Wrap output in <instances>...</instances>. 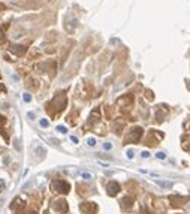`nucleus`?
Wrapping results in <instances>:
<instances>
[{"instance_id": "obj_3", "label": "nucleus", "mask_w": 190, "mask_h": 214, "mask_svg": "<svg viewBox=\"0 0 190 214\" xmlns=\"http://www.w3.org/2000/svg\"><path fill=\"white\" fill-rule=\"evenodd\" d=\"M79 208L84 214H96V211H97V205L94 202H84L79 205Z\"/></svg>"}, {"instance_id": "obj_1", "label": "nucleus", "mask_w": 190, "mask_h": 214, "mask_svg": "<svg viewBox=\"0 0 190 214\" xmlns=\"http://www.w3.org/2000/svg\"><path fill=\"white\" fill-rule=\"evenodd\" d=\"M51 187L55 190V192H58V193H63V195H66V193H69L70 190V186L68 181H65V180H54L51 184Z\"/></svg>"}, {"instance_id": "obj_15", "label": "nucleus", "mask_w": 190, "mask_h": 214, "mask_svg": "<svg viewBox=\"0 0 190 214\" xmlns=\"http://www.w3.org/2000/svg\"><path fill=\"white\" fill-rule=\"evenodd\" d=\"M5 123H6V118H5V117L0 114V125H5Z\"/></svg>"}, {"instance_id": "obj_5", "label": "nucleus", "mask_w": 190, "mask_h": 214, "mask_svg": "<svg viewBox=\"0 0 190 214\" xmlns=\"http://www.w3.org/2000/svg\"><path fill=\"white\" fill-rule=\"evenodd\" d=\"M52 207H54V210L55 211H60V213H65V211H68V202L65 201V199H58V201H54L52 202Z\"/></svg>"}, {"instance_id": "obj_18", "label": "nucleus", "mask_w": 190, "mask_h": 214, "mask_svg": "<svg viewBox=\"0 0 190 214\" xmlns=\"http://www.w3.org/2000/svg\"><path fill=\"white\" fill-rule=\"evenodd\" d=\"M148 156H150L148 151H142V157H148Z\"/></svg>"}, {"instance_id": "obj_17", "label": "nucleus", "mask_w": 190, "mask_h": 214, "mask_svg": "<svg viewBox=\"0 0 190 214\" xmlns=\"http://www.w3.org/2000/svg\"><path fill=\"white\" fill-rule=\"evenodd\" d=\"M157 157L159 159H165V153H157Z\"/></svg>"}, {"instance_id": "obj_6", "label": "nucleus", "mask_w": 190, "mask_h": 214, "mask_svg": "<svg viewBox=\"0 0 190 214\" xmlns=\"http://www.w3.org/2000/svg\"><path fill=\"white\" fill-rule=\"evenodd\" d=\"M106 190H108V195H109V196H115V195L120 192V184L115 183V181H111V183L108 184Z\"/></svg>"}, {"instance_id": "obj_9", "label": "nucleus", "mask_w": 190, "mask_h": 214, "mask_svg": "<svg viewBox=\"0 0 190 214\" xmlns=\"http://www.w3.org/2000/svg\"><path fill=\"white\" fill-rule=\"evenodd\" d=\"M5 187H6V184H5V180H0V193L5 190Z\"/></svg>"}, {"instance_id": "obj_11", "label": "nucleus", "mask_w": 190, "mask_h": 214, "mask_svg": "<svg viewBox=\"0 0 190 214\" xmlns=\"http://www.w3.org/2000/svg\"><path fill=\"white\" fill-rule=\"evenodd\" d=\"M5 42V33H3V30L0 29V44H3Z\"/></svg>"}, {"instance_id": "obj_21", "label": "nucleus", "mask_w": 190, "mask_h": 214, "mask_svg": "<svg viewBox=\"0 0 190 214\" xmlns=\"http://www.w3.org/2000/svg\"><path fill=\"white\" fill-rule=\"evenodd\" d=\"M44 214H50V211H48V210H47V211H44Z\"/></svg>"}, {"instance_id": "obj_10", "label": "nucleus", "mask_w": 190, "mask_h": 214, "mask_svg": "<svg viewBox=\"0 0 190 214\" xmlns=\"http://www.w3.org/2000/svg\"><path fill=\"white\" fill-rule=\"evenodd\" d=\"M87 144H88L90 147H93V145H96V139H94V138H90V139L87 141Z\"/></svg>"}, {"instance_id": "obj_4", "label": "nucleus", "mask_w": 190, "mask_h": 214, "mask_svg": "<svg viewBox=\"0 0 190 214\" xmlns=\"http://www.w3.org/2000/svg\"><path fill=\"white\" fill-rule=\"evenodd\" d=\"M141 136H142V129H141V127H133V129L129 132L127 141H129V142H136V141H139Z\"/></svg>"}, {"instance_id": "obj_12", "label": "nucleus", "mask_w": 190, "mask_h": 214, "mask_svg": "<svg viewBox=\"0 0 190 214\" xmlns=\"http://www.w3.org/2000/svg\"><path fill=\"white\" fill-rule=\"evenodd\" d=\"M24 100H26V102H30V100H32V96H30L29 93H26V94H24Z\"/></svg>"}, {"instance_id": "obj_20", "label": "nucleus", "mask_w": 190, "mask_h": 214, "mask_svg": "<svg viewBox=\"0 0 190 214\" xmlns=\"http://www.w3.org/2000/svg\"><path fill=\"white\" fill-rule=\"evenodd\" d=\"M5 90H6V87L3 84H0V91H5Z\"/></svg>"}, {"instance_id": "obj_13", "label": "nucleus", "mask_w": 190, "mask_h": 214, "mask_svg": "<svg viewBox=\"0 0 190 214\" xmlns=\"http://www.w3.org/2000/svg\"><path fill=\"white\" fill-rule=\"evenodd\" d=\"M57 130H58V132H62V133H66V127H65V126H58V127H57Z\"/></svg>"}, {"instance_id": "obj_2", "label": "nucleus", "mask_w": 190, "mask_h": 214, "mask_svg": "<svg viewBox=\"0 0 190 214\" xmlns=\"http://www.w3.org/2000/svg\"><path fill=\"white\" fill-rule=\"evenodd\" d=\"M26 208V202L23 201V199H14L12 201V204H11V211L14 214H23V210Z\"/></svg>"}, {"instance_id": "obj_8", "label": "nucleus", "mask_w": 190, "mask_h": 214, "mask_svg": "<svg viewBox=\"0 0 190 214\" xmlns=\"http://www.w3.org/2000/svg\"><path fill=\"white\" fill-rule=\"evenodd\" d=\"M132 202H133V199H132V198H124V199L121 201V205H123V208L130 210V208H132Z\"/></svg>"}, {"instance_id": "obj_19", "label": "nucleus", "mask_w": 190, "mask_h": 214, "mask_svg": "<svg viewBox=\"0 0 190 214\" xmlns=\"http://www.w3.org/2000/svg\"><path fill=\"white\" fill-rule=\"evenodd\" d=\"M24 214H37V213H36L35 210H29V211H26Z\"/></svg>"}, {"instance_id": "obj_7", "label": "nucleus", "mask_w": 190, "mask_h": 214, "mask_svg": "<svg viewBox=\"0 0 190 214\" xmlns=\"http://www.w3.org/2000/svg\"><path fill=\"white\" fill-rule=\"evenodd\" d=\"M11 51L14 54H17V55H24L26 54V47H23V45H14L11 48Z\"/></svg>"}, {"instance_id": "obj_14", "label": "nucleus", "mask_w": 190, "mask_h": 214, "mask_svg": "<svg viewBox=\"0 0 190 214\" xmlns=\"http://www.w3.org/2000/svg\"><path fill=\"white\" fill-rule=\"evenodd\" d=\"M40 126L42 127H48V121L47 120H40Z\"/></svg>"}, {"instance_id": "obj_16", "label": "nucleus", "mask_w": 190, "mask_h": 214, "mask_svg": "<svg viewBox=\"0 0 190 214\" xmlns=\"http://www.w3.org/2000/svg\"><path fill=\"white\" fill-rule=\"evenodd\" d=\"M127 157H129V159H132V157H133V151H132V150H129V151H127Z\"/></svg>"}]
</instances>
